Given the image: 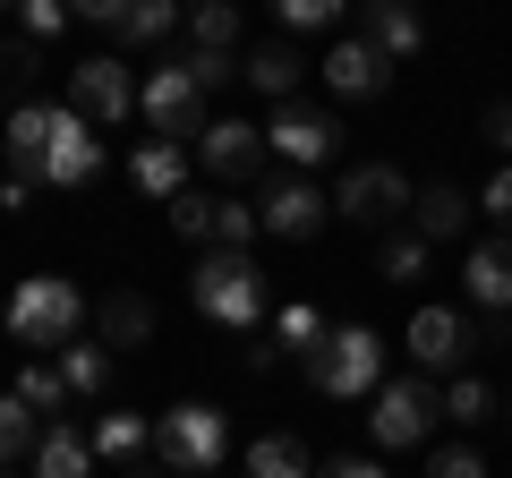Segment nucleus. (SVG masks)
I'll use <instances>...</instances> for the list:
<instances>
[{
    "mask_svg": "<svg viewBox=\"0 0 512 478\" xmlns=\"http://www.w3.org/2000/svg\"><path fill=\"white\" fill-rule=\"evenodd\" d=\"M308 385L325 393V402H376L384 393V333L333 325L325 342H316V359H308Z\"/></svg>",
    "mask_w": 512,
    "mask_h": 478,
    "instance_id": "1",
    "label": "nucleus"
},
{
    "mask_svg": "<svg viewBox=\"0 0 512 478\" xmlns=\"http://www.w3.org/2000/svg\"><path fill=\"white\" fill-rule=\"evenodd\" d=\"M77 333H86V299H77V282L35 274V282L9 291V342H26V350H69Z\"/></svg>",
    "mask_w": 512,
    "mask_h": 478,
    "instance_id": "2",
    "label": "nucleus"
},
{
    "mask_svg": "<svg viewBox=\"0 0 512 478\" xmlns=\"http://www.w3.org/2000/svg\"><path fill=\"white\" fill-rule=\"evenodd\" d=\"M188 299H197V316L248 333L256 316H265V274H256V257H239V248H214V257L188 274Z\"/></svg>",
    "mask_w": 512,
    "mask_h": 478,
    "instance_id": "3",
    "label": "nucleus"
},
{
    "mask_svg": "<svg viewBox=\"0 0 512 478\" xmlns=\"http://www.w3.org/2000/svg\"><path fill=\"white\" fill-rule=\"evenodd\" d=\"M222 444H231V419H222L214 402H180L154 419V461L180 478H214L222 470Z\"/></svg>",
    "mask_w": 512,
    "mask_h": 478,
    "instance_id": "4",
    "label": "nucleus"
},
{
    "mask_svg": "<svg viewBox=\"0 0 512 478\" xmlns=\"http://www.w3.org/2000/svg\"><path fill=\"white\" fill-rule=\"evenodd\" d=\"M69 111L86 120V129H120L128 111H137V77H128L120 52H86L69 69Z\"/></svg>",
    "mask_w": 512,
    "mask_h": 478,
    "instance_id": "5",
    "label": "nucleus"
},
{
    "mask_svg": "<svg viewBox=\"0 0 512 478\" xmlns=\"http://www.w3.org/2000/svg\"><path fill=\"white\" fill-rule=\"evenodd\" d=\"M436 410H444L436 376H393V385L376 393V410H367V436H376L384 453H402V444L427 436V419H436Z\"/></svg>",
    "mask_w": 512,
    "mask_h": 478,
    "instance_id": "6",
    "label": "nucleus"
},
{
    "mask_svg": "<svg viewBox=\"0 0 512 478\" xmlns=\"http://www.w3.org/2000/svg\"><path fill=\"white\" fill-rule=\"evenodd\" d=\"M410 197H419V188H410L393 163H359V171H342V188H333V214L359 222V231H384L393 214H410Z\"/></svg>",
    "mask_w": 512,
    "mask_h": 478,
    "instance_id": "7",
    "label": "nucleus"
},
{
    "mask_svg": "<svg viewBox=\"0 0 512 478\" xmlns=\"http://www.w3.org/2000/svg\"><path fill=\"white\" fill-rule=\"evenodd\" d=\"M265 154H282L291 171H316L342 154V120L333 111H308V103H282L274 120H265Z\"/></svg>",
    "mask_w": 512,
    "mask_h": 478,
    "instance_id": "8",
    "label": "nucleus"
},
{
    "mask_svg": "<svg viewBox=\"0 0 512 478\" xmlns=\"http://www.w3.org/2000/svg\"><path fill=\"white\" fill-rule=\"evenodd\" d=\"M137 111H146L163 137H197L205 129V94H197V77H188L180 60H154V77L137 86Z\"/></svg>",
    "mask_w": 512,
    "mask_h": 478,
    "instance_id": "9",
    "label": "nucleus"
},
{
    "mask_svg": "<svg viewBox=\"0 0 512 478\" xmlns=\"http://www.w3.org/2000/svg\"><path fill=\"white\" fill-rule=\"evenodd\" d=\"M333 214V197L316 180H299V171H282L265 197H256V231H274V239H316Z\"/></svg>",
    "mask_w": 512,
    "mask_h": 478,
    "instance_id": "10",
    "label": "nucleus"
},
{
    "mask_svg": "<svg viewBox=\"0 0 512 478\" xmlns=\"http://www.w3.org/2000/svg\"><path fill=\"white\" fill-rule=\"evenodd\" d=\"M402 342H410V359H419V376H453L461 359H470V342H487V333H478V325H461L453 308H436V299H427V308L410 316V333H402Z\"/></svg>",
    "mask_w": 512,
    "mask_h": 478,
    "instance_id": "11",
    "label": "nucleus"
},
{
    "mask_svg": "<svg viewBox=\"0 0 512 478\" xmlns=\"http://www.w3.org/2000/svg\"><path fill=\"white\" fill-rule=\"evenodd\" d=\"M197 163L214 171V180H256V171H265V129H248V120L222 111V120L197 129Z\"/></svg>",
    "mask_w": 512,
    "mask_h": 478,
    "instance_id": "12",
    "label": "nucleus"
},
{
    "mask_svg": "<svg viewBox=\"0 0 512 478\" xmlns=\"http://www.w3.org/2000/svg\"><path fill=\"white\" fill-rule=\"evenodd\" d=\"M325 86L342 94V103H376V94L393 86V60H384L367 35H342V43L325 52Z\"/></svg>",
    "mask_w": 512,
    "mask_h": 478,
    "instance_id": "13",
    "label": "nucleus"
},
{
    "mask_svg": "<svg viewBox=\"0 0 512 478\" xmlns=\"http://www.w3.org/2000/svg\"><path fill=\"white\" fill-rule=\"evenodd\" d=\"M86 26H103L120 43H171L180 35V9L171 0H86Z\"/></svg>",
    "mask_w": 512,
    "mask_h": 478,
    "instance_id": "14",
    "label": "nucleus"
},
{
    "mask_svg": "<svg viewBox=\"0 0 512 478\" xmlns=\"http://www.w3.org/2000/svg\"><path fill=\"white\" fill-rule=\"evenodd\" d=\"M94 171H103V146L86 137L77 111H60V120H52V154H43V188H86Z\"/></svg>",
    "mask_w": 512,
    "mask_h": 478,
    "instance_id": "15",
    "label": "nucleus"
},
{
    "mask_svg": "<svg viewBox=\"0 0 512 478\" xmlns=\"http://www.w3.org/2000/svg\"><path fill=\"white\" fill-rule=\"evenodd\" d=\"M461 291H470L487 316H504V308H512V239H504V231L470 248V265H461Z\"/></svg>",
    "mask_w": 512,
    "mask_h": 478,
    "instance_id": "16",
    "label": "nucleus"
},
{
    "mask_svg": "<svg viewBox=\"0 0 512 478\" xmlns=\"http://www.w3.org/2000/svg\"><path fill=\"white\" fill-rule=\"evenodd\" d=\"M470 214H478V205L461 197L453 180H427L419 197H410V231H419L427 248H436V239H461V231H470Z\"/></svg>",
    "mask_w": 512,
    "mask_h": 478,
    "instance_id": "17",
    "label": "nucleus"
},
{
    "mask_svg": "<svg viewBox=\"0 0 512 478\" xmlns=\"http://www.w3.org/2000/svg\"><path fill=\"white\" fill-rule=\"evenodd\" d=\"M359 35H367V43H376V52H384V60H393V69H402V60H410V52H419V43H427V26H419V18H410L402 0H359Z\"/></svg>",
    "mask_w": 512,
    "mask_h": 478,
    "instance_id": "18",
    "label": "nucleus"
},
{
    "mask_svg": "<svg viewBox=\"0 0 512 478\" xmlns=\"http://www.w3.org/2000/svg\"><path fill=\"white\" fill-rule=\"evenodd\" d=\"M52 120L60 111L52 103H26V111H9V180H26V188H43V154H52Z\"/></svg>",
    "mask_w": 512,
    "mask_h": 478,
    "instance_id": "19",
    "label": "nucleus"
},
{
    "mask_svg": "<svg viewBox=\"0 0 512 478\" xmlns=\"http://www.w3.org/2000/svg\"><path fill=\"white\" fill-rule=\"evenodd\" d=\"M94 342H103V350L154 342V299H146V291H111L103 308H94Z\"/></svg>",
    "mask_w": 512,
    "mask_h": 478,
    "instance_id": "20",
    "label": "nucleus"
},
{
    "mask_svg": "<svg viewBox=\"0 0 512 478\" xmlns=\"http://www.w3.org/2000/svg\"><path fill=\"white\" fill-rule=\"evenodd\" d=\"M128 180L146 188V197H188V146H171V137H146V146L128 154Z\"/></svg>",
    "mask_w": 512,
    "mask_h": 478,
    "instance_id": "21",
    "label": "nucleus"
},
{
    "mask_svg": "<svg viewBox=\"0 0 512 478\" xmlns=\"http://www.w3.org/2000/svg\"><path fill=\"white\" fill-rule=\"evenodd\" d=\"M239 77H248L256 94H274V111H282V103H299V77H308V60H299L291 43H256Z\"/></svg>",
    "mask_w": 512,
    "mask_h": 478,
    "instance_id": "22",
    "label": "nucleus"
},
{
    "mask_svg": "<svg viewBox=\"0 0 512 478\" xmlns=\"http://www.w3.org/2000/svg\"><path fill=\"white\" fill-rule=\"evenodd\" d=\"M35 478H94V444L77 427H43L35 444Z\"/></svg>",
    "mask_w": 512,
    "mask_h": 478,
    "instance_id": "23",
    "label": "nucleus"
},
{
    "mask_svg": "<svg viewBox=\"0 0 512 478\" xmlns=\"http://www.w3.org/2000/svg\"><path fill=\"white\" fill-rule=\"evenodd\" d=\"M35 444H43V419L18 402V393H0V470H18V453L35 461Z\"/></svg>",
    "mask_w": 512,
    "mask_h": 478,
    "instance_id": "24",
    "label": "nucleus"
},
{
    "mask_svg": "<svg viewBox=\"0 0 512 478\" xmlns=\"http://www.w3.org/2000/svg\"><path fill=\"white\" fill-rule=\"evenodd\" d=\"M248 478H316L308 470V444H299V436H256L248 444Z\"/></svg>",
    "mask_w": 512,
    "mask_h": 478,
    "instance_id": "25",
    "label": "nucleus"
},
{
    "mask_svg": "<svg viewBox=\"0 0 512 478\" xmlns=\"http://www.w3.org/2000/svg\"><path fill=\"white\" fill-rule=\"evenodd\" d=\"M60 385L94 402V393L111 385V350H103V342H69V350H60Z\"/></svg>",
    "mask_w": 512,
    "mask_h": 478,
    "instance_id": "26",
    "label": "nucleus"
},
{
    "mask_svg": "<svg viewBox=\"0 0 512 478\" xmlns=\"http://www.w3.org/2000/svg\"><path fill=\"white\" fill-rule=\"evenodd\" d=\"M43 52L35 43H0V111H26V86H35Z\"/></svg>",
    "mask_w": 512,
    "mask_h": 478,
    "instance_id": "27",
    "label": "nucleus"
},
{
    "mask_svg": "<svg viewBox=\"0 0 512 478\" xmlns=\"http://www.w3.org/2000/svg\"><path fill=\"white\" fill-rule=\"evenodd\" d=\"M419 274H427V239L419 231H393L376 248V282H419Z\"/></svg>",
    "mask_w": 512,
    "mask_h": 478,
    "instance_id": "28",
    "label": "nucleus"
},
{
    "mask_svg": "<svg viewBox=\"0 0 512 478\" xmlns=\"http://www.w3.org/2000/svg\"><path fill=\"white\" fill-rule=\"evenodd\" d=\"M146 444H154L146 419H103V427H94V461H137Z\"/></svg>",
    "mask_w": 512,
    "mask_h": 478,
    "instance_id": "29",
    "label": "nucleus"
},
{
    "mask_svg": "<svg viewBox=\"0 0 512 478\" xmlns=\"http://www.w3.org/2000/svg\"><path fill=\"white\" fill-rule=\"evenodd\" d=\"M325 333H333V325H325V316L308 308V299H291V308L274 316V342H291L299 359H316V342H325Z\"/></svg>",
    "mask_w": 512,
    "mask_h": 478,
    "instance_id": "30",
    "label": "nucleus"
},
{
    "mask_svg": "<svg viewBox=\"0 0 512 478\" xmlns=\"http://www.w3.org/2000/svg\"><path fill=\"white\" fill-rule=\"evenodd\" d=\"M444 419H453V427H487L495 419V393L478 385V376H453V385H444Z\"/></svg>",
    "mask_w": 512,
    "mask_h": 478,
    "instance_id": "31",
    "label": "nucleus"
},
{
    "mask_svg": "<svg viewBox=\"0 0 512 478\" xmlns=\"http://www.w3.org/2000/svg\"><path fill=\"white\" fill-rule=\"evenodd\" d=\"M188 35H197V52H231L239 43V9L231 0H205L197 18H188Z\"/></svg>",
    "mask_w": 512,
    "mask_h": 478,
    "instance_id": "32",
    "label": "nucleus"
},
{
    "mask_svg": "<svg viewBox=\"0 0 512 478\" xmlns=\"http://www.w3.org/2000/svg\"><path fill=\"white\" fill-rule=\"evenodd\" d=\"M274 18L282 35H325V26H342V0H282Z\"/></svg>",
    "mask_w": 512,
    "mask_h": 478,
    "instance_id": "33",
    "label": "nucleus"
},
{
    "mask_svg": "<svg viewBox=\"0 0 512 478\" xmlns=\"http://www.w3.org/2000/svg\"><path fill=\"white\" fill-rule=\"evenodd\" d=\"M18 402L35 410V419H43V410H60V402H69V385H60V368H43V359H35V368H18Z\"/></svg>",
    "mask_w": 512,
    "mask_h": 478,
    "instance_id": "34",
    "label": "nucleus"
},
{
    "mask_svg": "<svg viewBox=\"0 0 512 478\" xmlns=\"http://www.w3.org/2000/svg\"><path fill=\"white\" fill-rule=\"evenodd\" d=\"M214 214H222V205L197 197V188H188V197H171V231H180V239H214Z\"/></svg>",
    "mask_w": 512,
    "mask_h": 478,
    "instance_id": "35",
    "label": "nucleus"
},
{
    "mask_svg": "<svg viewBox=\"0 0 512 478\" xmlns=\"http://www.w3.org/2000/svg\"><path fill=\"white\" fill-rule=\"evenodd\" d=\"M248 239H256V205H222L214 214V248H239V257H248Z\"/></svg>",
    "mask_w": 512,
    "mask_h": 478,
    "instance_id": "36",
    "label": "nucleus"
},
{
    "mask_svg": "<svg viewBox=\"0 0 512 478\" xmlns=\"http://www.w3.org/2000/svg\"><path fill=\"white\" fill-rule=\"evenodd\" d=\"M180 69L197 77V94H214L222 77H239V69H231V52H197V43H188V52H180Z\"/></svg>",
    "mask_w": 512,
    "mask_h": 478,
    "instance_id": "37",
    "label": "nucleus"
},
{
    "mask_svg": "<svg viewBox=\"0 0 512 478\" xmlns=\"http://www.w3.org/2000/svg\"><path fill=\"white\" fill-rule=\"evenodd\" d=\"M427 478H495V470H487V461L470 453V444H444V453L427 461Z\"/></svg>",
    "mask_w": 512,
    "mask_h": 478,
    "instance_id": "38",
    "label": "nucleus"
},
{
    "mask_svg": "<svg viewBox=\"0 0 512 478\" xmlns=\"http://www.w3.org/2000/svg\"><path fill=\"white\" fill-rule=\"evenodd\" d=\"M478 214H495V231H512V163L487 180V197H478Z\"/></svg>",
    "mask_w": 512,
    "mask_h": 478,
    "instance_id": "39",
    "label": "nucleus"
},
{
    "mask_svg": "<svg viewBox=\"0 0 512 478\" xmlns=\"http://www.w3.org/2000/svg\"><path fill=\"white\" fill-rule=\"evenodd\" d=\"M18 18H26V35H60V26H69V9H60V0H26V9H18Z\"/></svg>",
    "mask_w": 512,
    "mask_h": 478,
    "instance_id": "40",
    "label": "nucleus"
},
{
    "mask_svg": "<svg viewBox=\"0 0 512 478\" xmlns=\"http://www.w3.org/2000/svg\"><path fill=\"white\" fill-rule=\"evenodd\" d=\"M487 137H495V146L512 154V103H495V111H487Z\"/></svg>",
    "mask_w": 512,
    "mask_h": 478,
    "instance_id": "41",
    "label": "nucleus"
},
{
    "mask_svg": "<svg viewBox=\"0 0 512 478\" xmlns=\"http://www.w3.org/2000/svg\"><path fill=\"white\" fill-rule=\"evenodd\" d=\"M325 478H393V470H376V461H333Z\"/></svg>",
    "mask_w": 512,
    "mask_h": 478,
    "instance_id": "42",
    "label": "nucleus"
},
{
    "mask_svg": "<svg viewBox=\"0 0 512 478\" xmlns=\"http://www.w3.org/2000/svg\"><path fill=\"white\" fill-rule=\"evenodd\" d=\"M128 478H154V470H128Z\"/></svg>",
    "mask_w": 512,
    "mask_h": 478,
    "instance_id": "43",
    "label": "nucleus"
},
{
    "mask_svg": "<svg viewBox=\"0 0 512 478\" xmlns=\"http://www.w3.org/2000/svg\"><path fill=\"white\" fill-rule=\"evenodd\" d=\"M0 478H18V470H0Z\"/></svg>",
    "mask_w": 512,
    "mask_h": 478,
    "instance_id": "44",
    "label": "nucleus"
},
{
    "mask_svg": "<svg viewBox=\"0 0 512 478\" xmlns=\"http://www.w3.org/2000/svg\"><path fill=\"white\" fill-rule=\"evenodd\" d=\"M214 478H222V470H214Z\"/></svg>",
    "mask_w": 512,
    "mask_h": 478,
    "instance_id": "45",
    "label": "nucleus"
}]
</instances>
